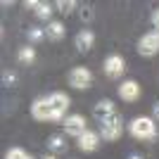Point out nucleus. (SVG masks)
Here are the masks:
<instances>
[{
    "instance_id": "f257e3e1",
    "label": "nucleus",
    "mask_w": 159,
    "mask_h": 159,
    "mask_svg": "<svg viewBox=\"0 0 159 159\" xmlns=\"http://www.w3.org/2000/svg\"><path fill=\"white\" fill-rule=\"evenodd\" d=\"M128 131H131L133 138H138V140H154L157 138V124H154L152 116H135L128 124Z\"/></svg>"
},
{
    "instance_id": "f03ea898",
    "label": "nucleus",
    "mask_w": 159,
    "mask_h": 159,
    "mask_svg": "<svg viewBox=\"0 0 159 159\" xmlns=\"http://www.w3.org/2000/svg\"><path fill=\"white\" fill-rule=\"evenodd\" d=\"M121 131H124V124H121L119 114H112L105 121H100V135L105 140H116L121 135Z\"/></svg>"
},
{
    "instance_id": "7ed1b4c3",
    "label": "nucleus",
    "mask_w": 159,
    "mask_h": 159,
    "mask_svg": "<svg viewBox=\"0 0 159 159\" xmlns=\"http://www.w3.org/2000/svg\"><path fill=\"white\" fill-rule=\"evenodd\" d=\"M93 83V74H90V69H86V66H74L71 71H69V86L76 88V90H83V88H88Z\"/></svg>"
},
{
    "instance_id": "20e7f679",
    "label": "nucleus",
    "mask_w": 159,
    "mask_h": 159,
    "mask_svg": "<svg viewBox=\"0 0 159 159\" xmlns=\"http://www.w3.org/2000/svg\"><path fill=\"white\" fill-rule=\"evenodd\" d=\"M138 52L143 57H154L159 52V31H150L138 40Z\"/></svg>"
},
{
    "instance_id": "39448f33",
    "label": "nucleus",
    "mask_w": 159,
    "mask_h": 159,
    "mask_svg": "<svg viewBox=\"0 0 159 159\" xmlns=\"http://www.w3.org/2000/svg\"><path fill=\"white\" fill-rule=\"evenodd\" d=\"M102 69H105V74L109 79H119L121 74L126 71V62H124L121 55H109L105 60V64H102Z\"/></svg>"
},
{
    "instance_id": "423d86ee",
    "label": "nucleus",
    "mask_w": 159,
    "mask_h": 159,
    "mask_svg": "<svg viewBox=\"0 0 159 159\" xmlns=\"http://www.w3.org/2000/svg\"><path fill=\"white\" fill-rule=\"evenodd\" d=\"M64 128H66V135H71V138H76V140L88 131V128H86V119H83L81 114L66 116V119H64Z\"/></svg>"
},
{
    "instance_id": "0eeeda50",
    "label": "nucleus",
    "mask_w": 159,
    "mask_h": 159,
    "mask_svg": "<svg viewBox=\"0 0 159 159\" xmlns=\"http://www.w3.org/2000/svg\"><path fill=\"white\" fill-rule=\"evenodd\" d=\"M50 112H52V107H50L48 98H38L31 105V116L36 121H50Z\"/></svg>"
},
{
    "instance_id": "6e6552de",
    "label": "nucleus",
    "mask_w": 159,
    "mask_h": 159,
    "mask_svg": "<svg viewBox=\"0 0 159 159\" xmlns=\"http://www.w3.org/2000/svg\"><path fill=\"white\" fill-rule=\"evenodd\" d=\"M119 98L124 100V102H135V100L140 98L138 81H124V83L119 86Z\"/></svg>"
},
{
    "instance_id": "1a4fd4ad",
    "label": "nucleus",
    "mask_w": 159,
    "mask_h": 159,
    "mask_svg": "<svg viewBox=\"0 0 159 159\" xmlns=\"http://www.w3.org/2000/svg\"><path fill=\"white\" fill-rule=\"evenodd\" d=\"M74 43H76V50H79V52H88L95 43V33L90 31V29H83V31L76 33V40H74Z\"/></svg>"
},
{
    "instance_id": "9d476101",
    "label": "nucleus",
    "mask_w": 159,
    "mask_h": 159,
    "mask_svg": "<svg viewBox=\"0 0 159 159\" xmlns=\"http://www.w3.org/2000/svg\"><path fill=\"white\" fill-rule=\"evenodd\" d=\"M98 145H100V135H98V133H93V131H86L79 138V147L83 150V152H95Z\"/></svg>"
},
{
    "instance_id": "9b49d317",
    "label": "nucleus",
    "mask_w": 159,
    "mask_h": 159,
    "mask_svg": "<svg viewBox=\"0 0 159 159\" xmlns=\"http://www.w3.org/2000/svg\"><path fill=\"white\" fill-rule=\"evenodd\" d=\"M93 114H95V119H98V121H105L107 116L116 114V109H114V102H112V100H100L98 105H95Z\"/></svg>"
},
{
    "instance_id": "f8f14e48",
    "label": "nucleus",
    "mask_w": 159,
    "mask_h": 159,
    "mask_svg": "<svg viewBox=\"0 0 159 159\" xmlns=\"http://www.w3.org/2000/svg\"><path fill=\"white\" fill-rule=\"evenodd\" d=\"M48 102H50V107L52 109H57V112H66L69 109V105H71V100H69V95L66 93H52L50 98H48Z\"/></svg>"
},
{
    "instance_id": "ddd939ff",
    "label": "nucleus",
    "mask_w": 159,
    "mask_h": 159,
    "mask_svg": "<svg viewBox=\"0 0 159 159\" xmlns=\"http://www.w3.org/2000/svg\"><path fill=\"white\" fill-rule=\"evenodd\" d=\"M45 36L50 40H62L64 38V24H62V21H48Z\"/></svg>"
},
{
    "instance_id": "4468645a",
    "label": "nucleus",
    "mask_w": 159,
    "mask_h": 159,
    "mask_svg": "<svg viewBox=\"0 0 159 159\" xmlns=\"http://www.w3.org/2000/svg\"><path fill=\"white\" fill-rule=\"evenodd\" d=\"M48 147H50L52 152H64V150H66V143H64L62 135H50V138H48Z\"/></svg>"
},
{
    "instance_id": "2eb2a0df",
    "label": "nucleus",
    "mask_w": 159,
    "mask_h": 159,
    "mask_svg": "<svg viewBox=\"0 0 159 159\" xmlns=\"http://www.w3.org/2000/svg\"><path fill=\"white\" fill-rule=\"evenodd\" d=\"M17 57H19L21 64H31V62L36 60V50L26 45V48H21V50H19V55H17Z\"/></svg>"
},
{
    "instance_id": "dca6fc26",
    "label": "nucleus",
    "mask_w": 159,
    "mask_h": 159,
    "mask_svg": "<svg viewBox=\"0 0 159 159\" xmlns=\"http://www.w3.org/2000/svg\"><path fill=\"white\" fill-rule=\"evenodd\" d=\"M50 14H52V5H50V2H38L36 17H38V19H50Z\"/></svg>"
},
{
    "instance_id": "f3484780",
    "label": "nucleus",
    "mask_w": 159,
    "mask_h": 159,
    "mask_svg": "<svg viewBox=\"0 0 159 159\" xmlns=\"http://www.w3.org/2000/svg\"><path fill=\"white\" fill-rule=\"evenodd\" d=\"M43 38H45V29H38V26L29 29V40L31 43H40Z\"/></svg>"
},
{
    "instance_id": "a211bd4d",
    "label": "nucleus",
    "mask_w": 159,
    "mask_h": 159,
    "mask_svg": "<svg viewBox=\"0 0 159 159\" xmlns=\"http://www.w3.org/2000/svg\"><path fill=\"white\" fill-rule=\"evenodd\" d=\"M5 159H31V154H26L21 147H12V150L5 154Z\"/></svg>"
},
{
    "instance_id": "6ab92c4d",
    "label": "nucleus",
    "mask_w": 159,
    "mask_h": 159,
    "mask_svg": "<svg viewBox=\"0 0 159 159\" xmlns=\"http://www.w3.org/2000/svg\"><path fill=\"white\" fill-rule=\"evenodd\" d=\"M57 7H60V12L71 14V12H74V7H76V2H74V0H60V2H57Z\"/></svg>"
},
{
    "instance_id": "aec40b11",
    "label": "nucleus",
    "mask_w": 159,
    "mask_h": 159,
    "mask_svg": "<svg viewBox=\"0 0 159 159\" xmlns=\"http://www.w3.org/2000/svg\"><path fill=\"white\" fill-rule=\"evenodd\" d=\"M81 19L90 21V19H93V10H90V7H81Z\"/></svg>"
},
{
    "instance_id": "412c9836",
    "label": "nucleus",
    "mask_w": 159,
    "mask_h": 159,
    "mask_svg": "<svg viewBox=\"0 0 159 159\" xmlns=\"http://www.w3.org/2000/svg\"><path fill=\"white\" fill-rule=\"evenodd\" d=\"M152 26L159 29V10H154V12H152Z\"/></svg>"
},
{
    "instance_id": "4be33fe9",
    "label": "nucleus",
    "mask_w": 159,
    "mask_h": 159,
    "mask_svg": "<svg viewBox=\"0 0 159 159\" xmlns=\"http://www.w3.org/2000/svg\"><path fill=\"white\" fill-rule=\"evenodd\" d=\"M5 83H14V76H12V74H5Z\"/></svg>"
},
{
    "instance_id": "5701e85b",
    "label": "nucleus",
    "mask_w": 159,
    "mask_h": 159,
    "mask_svg": "<svg viewBox=\"0 0 159 159\" xmlns=\"http://www.w3.org/2000/svg\"><path fill=\"white\" fill-rule=\"evenodd\" d=\"M154 119H159V102L154 105Z\"/></svg>"
},
{
    "instance_id": "b1692460",
    "label": "nucleus",
    "mask_w": 159,
    "mask_h": 159,
    "mask_svg": "<svg viewBox=\"0 0 159 159\" xmlns=\"http://www.w3.org/2000/svg\"><path fill=\"white\" fill-rule=\"evenodd\" d=\"M43 159H57V157H52V154H50V157H43Z\"/></svg>"
},
{
    "instance_id": "393cba45",
    "label": "nucleus",
    "mask_w": 159,
    "mask_h": 159,
    "mask_svg": "<svg viewBox=\"0 0 159 159\" xmlns=\"http://www.w3.org/2000/svg\"><path fill=\"white\" fill-rule=\"evenodd\" d=\"M131 159H143V157H131Z\"/></svg>"
}]
</instances>
